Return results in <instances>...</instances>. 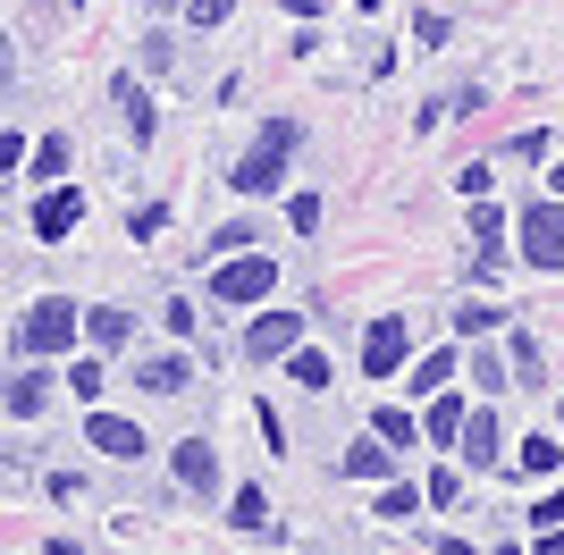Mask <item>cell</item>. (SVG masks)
<instances>
[{
    "label": "cell",
    "mask_w": 564,
    "mask_h": 555,
    "mask_svg": "<svg viewBox=\"0 0 564 555\" xmlns=\"http://www.w3.org/2000/svg\"><path fill=\"white\" fill-rule=\"evenodd\" d=\"M295 135H304V127H295V118H270V127H261V143L253 152H245V161H236V194H270V185L286 177V152H295Z\"/></svg>",
    "instance_id": "cell-1"
},
{
    "label": "cell",
    "mask_w": 564,
    "mask_h": 555,
    "mask_svg": "<svg viewBox=\"0 0 564 555\" xmlns=\"http://www.w3.org/2000/svg\"><path fill=\"white\" fill-rule=\"evenodd\" d=\"M76 328H85V312H76L68 295H43V303L18 320V353H34V362H43V353H68Z\"/></svg>",
    "instance_id": "cell-2"
},
{
    "label": "cell",
    "mask_w": 564,
    "mask_h": 555,
    "mask_svg": "<svg viewBox=\"0 0 564 555\" xmlns=\"http://www.w3.org/2000/svg\"><path fill=\"white\" fill-rule=\"evenodd\" d=\"M270 286H279V261L270 253H236L212 270V303H270Z\"/></svg>",
    "instance_id": "cell-3"
},
{
    "label": "cell",
    "mask_w": 564,
    "mask_h": 555,
    "mask_svg": "<svg viewBox=\"0 0 564 555\" xmlns=\"http://www.w3.org/2000/svg\"><path fill=\"white\" fill-rule=\"evenodd\" d=\"M522 261H531V270H564V203L522 210Z\"/></svg>",
    "instance_id": "cell-4"
},
{
    "label": "cell",
    "mask_w": 564,
    "mask_h": 555,
    "mask_svg": "<svg viewBox=\"0 0 564 555\" xmlns=\"http://www.w3.org/2000/svg\"><path fill=\"white\" fill-rule=\"evenodd\" d=\"M295 346H304V320H295V312H261V320L245 328V353H253V362H286Z\"/></svg>",
    "instance_id": "cell-5"
},
{
    "label": "cell",
    "mask_w": 564,
    "mask_h": 555,
    "mask_svg": "<svg viewBox=\"0 0 564 555\" xmlns=\"http://www.w3.org/2000/svg\"><path fill=\"white\" fill-rule=\"evenodd\" d=\"M404 353H413L404 320H371V328H362V370H371V379H397V370H404Z\"/></svg>",
    "instance_id": "cell-6"
},
{
    "label": "cell",
    "mask_w": 564,
    "mask_h": 555,
    "mask_svg": "<svg viewBox=\"0 0 564 555\" xmlns=\"http://www.w3.org/2000/svg\"><path fill=\"white\" fill-rule=\"evenodd\" d=\"M85 438H94L101 455H118V463H135V455H152V438H143L135 421H118V413H94V421H85Z\"/></svg>",
    "instance_id": "cell-7"
},
{
    "label": "cell",
    "mask_w": 564,
    "mask_h": 555,
    "mask_svg": "<svg viewBox=\"0 0 564 555\" xmlns=\"http://www.w3.org/2000/svg\"><path fill=\"white\" fill-rule=\"evenodd\" d=\"M135 388L143 395H186L194 388V362H186V353H152V362H135Z\"/></svg>",
    "instance_id": "cell-8"
},
{
    "label": "cell",
    "mask_w": 564,
    "mask_h": 555,
    "mask_svg": "<svg viewBox=\"0 0 564 555\" xmlns=\"http://www.w3.org/2000/svg\"><path fill=\"white\" fill-rule=\"evenodd\" d=\"M455 446H464V463H471V471H489V463H506V455H497V446H506V438H497V413H464Z\"/></svg>",
    "instance_id": "cell-9"
},
{
    "label": "cell",
    "mask_w": 564,
    "mask_h": 555,
    "mask_svg": "<svg viewBox=\"0 0 564 555\" xmlns=\"http://www.w3.org/2000/svg\"><path fill=\"white\" fill-rule=\"evenodd\" d=\"M337 471H346V480H388V471H397V455H388V438H362V446H346V455H337Z\"/></svg>",
    "instance_id": "cell-10"
},
{
    "label": "cell",
    "mask_w": 564,
    "mask_h": 555,
    "mask_svg": "<svg viewBox=\"0 0 564 555\" xmlns=\"http://www.w3.org/2000/svg\"><path fill=\"white\" fill-rule=\"evenodd\" d=\"M0 404H9V413H18V421H34V413H43V404H51V379H43V370H18V379L0 388Z\"/></svg>",
    "instance_id": "cell-11"
},
{
    "label": "cell",
    "mask_w": 564,
    "mask_h": 555,
    "mask_svg": "<svg viewBox=\"0 0 564 555\" xmlns=\"http://www.w3.org/2000/svg\"><path fill=\"white\" fill-rule=\"evenodd\" d=\"M177 480L212 497V488H219V455H212V446H203V438H186V446H177Z\"/></svg>",
    "instance_id": "cell-12"
},
{
    "label": "cell",
    "mask_w": 564,
    "mask_h": 555,
    "mask_svg": "<svg viewBox=\"0 0 564 555\" xmlns=\"http://www.w3.org/2000/svg\"><path fill=\"white\" fill-rule=\"evenodd\" d=\"M506 463H514V471H531V480H556V463H564V446H556V438H540V429H531V438H522V446H514V455H506Z\"/></svg>",
    "instance_id": "cell-13"
},
{
    "label": "cell",
    "mask_w": 564,
    "mask_h": 555,
    "mask_svg": "<svg viewBox=\"0 0 564 555\" xmlns=\"http://www.w3.org/2000/svg\"><path fill=\"white\" fill-rule=\"evenodd\" d=\"M76 219H85V203H76V194H43V203H34V236H68Z\"/></svg>",
    "instance_id": "cell-14"
},
{
    "label": "cell",
    "mask_w": 564,
    "mask_h": 555,
    "mask_svg": "<svg viewBox=\"0 0 564 555\" xmlns=\"http://www.w3.org/2000/svg\"><path fill=\"white\" fill-rule=\"evenodd\" d=\"M430 497L413 480H397V471H388V488H379V522H413V513H422Z\"/></svg>",
    "instance_id": "cell-15"
},
{
    "label": "cell",
    "mask_w": 564,
    "mask_h": 555,
    "mask_svg": "<svg viewBox=\"0 0 564 555\" xmlns=\"http://www.w3.org/2000/svg\"><path fill=\"white\" fill-rule=\"evenodd\" d=\"M85 337H94V346H127V337H135V320H127L118 303H94V312H85Z\"/></svg>",
    "instance_id": "cell-16"
},
{
    "label": "cell",
    "mask_w": 564,
    "mask_h": 555,
    "mask_svg": "<svg viewBox=\"0 0 564 555\" xmlns=\"http://www.w3.org/2000/svg\"><path fill=\"white\" fill-rule=\"evenodd\" d=\"M118 110H127V135H135V143H152V101H143V85H135V76H118Z\"/></svg>",
    "instance_id": "cell-17"
},
{
    "label": "cell",
    "mask_w": 564,
    "mask_h": 555,
    "mask_svg": "<svg viewBox=\"0 0 564 555\" xmlns=\"http://www.w3.org/2000/svg\"><path fill=\"white\" fill-rule=\"evenodd\" d=\"M228 522H236V531H245V538H261V531H270V497H261V488H236Z\"/></svg>",
    "instance_id": "cell-18"
},
{
    "label": "cell",
    "mask_w": 564,
    "mask_h": 555,
    "mask_svg": "<svg viewBox=\"0 0 564 555\" xmlns=\"http://www.w3.org/2000/svg\"><path fill=\"white\" fill-rule=\"evenodd\" d=\"M506 362H514V379H522V388H540L547 353H540V337H522V328H514V346H506Z\"/></svg>",
    "instance_id": "cell-19"
},
{
    "label": "cell",
    "mask_w": 564,
    "mask_h": 555,
    "mask_svg": "<svg viewBox=\"0 0 564 555\" xmlns=\"http://www.w3.org/2000/svg\"><path fill=\"white\" fill-rule=\"evenodd\" d=\"M489 328H506V312H497V303H464V312H455V337H489Z\"/></svg>",
    "instance_id": "cell-20"
},
{
    "label": "cell",
    "mask_w": 564,
    "mask_h": 555,
    "mask_svg": "<svg viewBox=\"0 0 564 555\" xmlns=\"http://www.w3.org/2000/svg\"><path fill=\"white\" fill-rule=\"evenodd\" d=\"M286 370H295V388H329V353H312V346L286 353Z\"/></svg>",
    "instance_id": "cell-21"
},
{
    "label": "cell",
    "mask_w": 564,
    "mask_h": 555,
    "mask_svg": "<svg viewBox=\"0 0 564 555\" xmlns=\"http://www.w3.org/2000/svg\"><path fill=\"white\" fill-rule=\"evenodd\" d=\"M379 438H388V446H413V438H422V421L404 413V404H379Z\"/></svg>",
    "instance_id": "cell-22"
},
{
    "label": "cell",
    "mask_w": 564,
    "mask_h": 555,
    "mask_svg": "<svg viewBox=\"0 0 564 555\" xmlns=\"http://www.w3.org/2000/svg\"><path fill=\"white\" fill-rule=\"evenodd\" d=\"M455 429H464V404H455V395H438V404H430V438L455 446Z\"/></svg>",
    "instance_id": "cell-23"
},
{
    "label": "cell",
    "mask_w": 564,
    "mask_h": 555,
    "mask_svg": "<svg viewBox=\"0 0 564 555\" xmlns=\"http://www.w3.org/2000/svg\"><path fill=\"white\" fill-rule=\"evenodd\" d=\"M59 168H68V135H43L34 143V177H59Z\"/></svg>",
    "instance_id": "cell-24"
},
{
    "label": "cell",
    "mask_w": 564,
    "mask_h": 555,
    "mask_svg": "<svg viewBox=\"0 0 564 555\" xmlns=\"http://www.w3.org/2000/svg\"><path fill=\"white\" fill-rule=\"evenodd\" d=\"M447 379H455V362H447V353H422V370H413V388H447Z\"/></svg>",
    "instance_id": "cell-25"
},
{
    "label": "cell",
    "mask_w": 564,
    "mask_h": 555,
    "mask_svg": "<svg viewBox=\"0 0 564 555\" xmlns=\"http://www.w3.org/2000/svg\"><path fill=\"white\" fill-rule=\"evenodd\" d=\"M471 388L497 395V388H506V362H497V353H471Z\"/></svg>",
    "instance_id": "cell-26"
},
{
    "label": "cell",
    "mask_w": 564,
    "mask_h": 555,
    "mask_svg": "<svg viewBox=\"0 0 564 555\" xmlns=\"http://www.w3.org/2000/svg\"><path fill=\"white\" fill-rule=\"evenodd\" d=\"M143 68L161 76V68H177V51H169V34H143Z\"/></svg>",
    "instance_id": "cell-27"
},
{
    "label": "cell",
    "mask_w": 564,
    "mask_h": 555,
    "mask_svg": "<svg viewBox=\"0 0 564 555\" xmlns=\"http://www.w3.org/2000/svg\"><path fill=\"white\" fill-rule=\"evenodd\" d=\"M422 497H430V505H455V497H464V471H438V480H430Z\"/></svg>",
    "instance_id": "cell-28"
},
{
    "label": "cell",
    "mask_w": 564,
    "mask_h": 555,
    "mask_svg": "<svg viewBox=\"0 0 564 555\" xmlns=\"http://www.w3.org/2000/svg\"><path fill=\"white\" fill-rule=\"evenodd\" d=\"M286 219H295V228L312 236V228H321V194H295V203H286Z\"/></svg>",
    "instance_id": "cell-29"
},
{
    "label": "cell",
    "mask_w": 564,
    "mask_h": 555,
    "mask_svg": "<svg viewBox=\"0 0 564 555\" xmlns=\"http://www.w3.org/2000/svg\"><path fill=\"white\" fill-rule=\"evenodd\" d=\"M68 388L85 395V404H94V395H101V362H76V370H68Z\"/></svg>",
    "instance_id": "cell-30"
},
{
    "label": "cell",
    "mask_w": 564,
    "mask_h": 555,
    "mask_svg": "<svg viewBox=\"0 0 564 555\" xmlns=\"http://www.w3.org/2000/svg\"><path fill=\"white\" fill-rule=\"evenodd\" d=\"M228 9H236V0H186V18H194V25H219Z\"/></svg>",
    "instance_id": "cell-31"
},
{
    "label": "cell",
    "mask_w": 564,
    "mask_h": 555,
    "mask_svg": "<svg viewBox=\"0 0 564 555\" xmlns=\"http://www.w3.org/2000/svg\"><path fill=\"white\" fill-rule=\"evenodd\" d=\"M18 161H25V143L9 135V127H0V177H9V168H18Z\"/></svg>",
    "instance_id": "cell-32"
},
{
    "label": "cell",
    "mask_w": 564,
    "mask_h": 555,
    "mask_svg": "<svg viewBox=\"0 0 564 555\" xmlns=\"http://www.w3.org/2000/svg\"><path fill=\"white\" fill-rule=\"evenodd\" d=\"M286 9H295V18H312V9H321V0H286Z\"/></svg>",
    "instance_id": "cell-33"
},
{
    "label": "cell",
    "mask_w": 564,
    "mask_h": 555,
    "mask_svg": "<svg viewBox=\"0 0 564 555\" xmlns=\"http://www.w3.org/2000/svg\"><path fill=\"white\" fill-rule=\"evenodd\" d=\"M0 92H9V43H0Z\"/></svg>",
    "instance_id": "cell-34"
},
{
    "label": "cell",
    "mask_w": 564,
    "mask_h": 555,
    "mask_svg": "<svg viewBox=\"0 0 564 555\" xmlns=\"http://www.w3.org/2000/svg\"><path fill=\"white\" fill-rule=\"evenodd\" d=\"M547 185H556V203H564V168H556V177H547Z\"/></svg>",
    "instance_id": "cell-35"
},
{
    "label": "cell",
    "mask_w": 564,
    "mask_h": 555,
    "mask_svg": "<svg viewBox=\"0 0 564 555\" xmlns=\"http://www.w3.org/2000/svg\"><path fill=\"white\" fill-rule=\"evenodd\" d=\"M354 9H379V0H354Z\"/></svg>",
    "instance_id": "cell-36"
},
{
    "label": "cell",
    "mask_w": 564,
    "mask_h": 555,
    "mask_svg": "<svg viewBox=\"0 0 564 555\" xmlns=\"http://www.w3.org/2000/svg\"><path fill=\"white\" fill-rule=\"evenodd\" d=\"M152 9H177V0H152Z\"/></svg>",
    "instance_id": "cell-37"
}]
</instances>
